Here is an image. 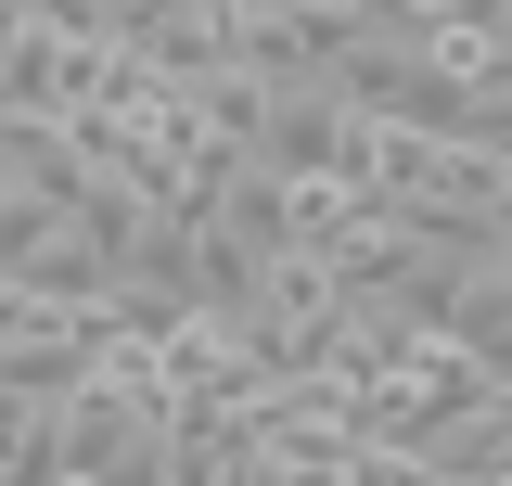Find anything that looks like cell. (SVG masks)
<instances>
[{"label":"cell","mask_w":512,"mask_h":486,"mask_svg":"<svg viewBox=\"0 0 512 486\" xmlns=\"http://www.w3.org/2000/svg\"><path fill=\"white\" fill-rule=\"evenodd\" d=\"M218 231L231 243H256V256H269V243H295V180H282V167H231V192H218Z\"/></svg>","instance_id":"1"}]
</instances>
